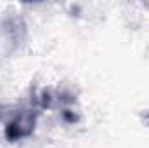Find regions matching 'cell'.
<instances>
[{
    "instance_id": "obj_1",
    "label": "cell",
    "mask_w": 149,
    "mask_h": 148,
    "mask_svg": "<svg viewBox=\"0 0 149 148\" xmlns=\"http://www.w3.org/2000/svg\"><path fill=\"white\" fill-rule=\"evenodd\" d=\"M37 125V111L35 110H21L14 115V118L5 127V138L10 143H16L23 138L33 134Z\"/></svg>"
},
{
    "instance_id": "obj_2",
    "label": "cell",
    "mask_w": 149,
    "mask_h": 148,
    "mask_svg": "<svg viewBox=\"0 0 149 148\" xmlns=\"http://www.w3.org/2000/svg\"><path fill=\"white\" fill-rule=\"evenodd\" d=\"M142 122H144V124L149 127V110H146L144 113H142Z\"/></svg>"
}]
</instances>
